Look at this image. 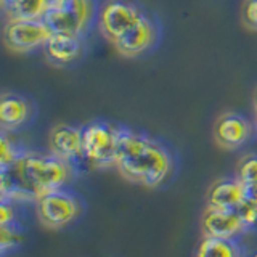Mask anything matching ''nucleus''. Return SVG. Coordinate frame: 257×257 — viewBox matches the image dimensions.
Segmentation results:
<instances>
[{
  "instance_id": "nucleus-22",
  "label": "nucleus",
  "mask_w": 257,
  "mask_h": 257,
  "mask_svg": "<svg viewBox=\"0 0 257 257\" xmlns=\"http://www.w3.org/2000/svg\"><path fill=\"white\" fill-rule=\"evenodd\" d=\"M15 222V207L12 201L2 199V206H0V225Z\"/></svg>"
},
{
  "instance_id": "nucleus-21",
  "label": "nucleus",
  "mask_w": 257,
  "mask_h": 257,
  "mask_svg": "<svg viewBox=\"0 0 257 257\" xmlns=\"http://www.w3.org/2000/svg\"><path fill=\"white\" fill-rule=\"evenodd\" d=\"M241 20L244 26L257 31V0H244L243 8H241Z\"/></svg>"
},
{
  "instance_id": "nucleus-4",
  "label": "nucleus",
  "mask_w": 257,
  "mask_h": 257,
  "mask_svg": "<svg viewBox=\"0 0 257 257\" xmlns=\"http://www.w3.org/2000/svg\"><path fill=\"white\" fill-rule=\"evenodd\" d=\"M93 16L92 0H50L45 23L53 32L82 36Z\"/></svg>"
},
{
  "instance_id": "nucleus-17",
  "label": "nucleus",
  "mask_w": 257,
  "mask_h": 257,
  "mask_svg": "<svg viewBox=\"0 0 257 257\" xmlns=\"http://www.w3.org/2000/svg\"><path fill=\"white\" fill-rule=\"evenodd\" d=\"M23 241H24V235L15 222L0 225V249H2V254L10 251V249L18 247Z\"/></svg>"
},
{
  "instance_id": "nucleus-12",
  "label": "nucleus",
  "mask_w": 257,
  "mask_h": 257,
  "mask_svg": "<svg viewBox=\"0 0 257 257\" xmlns=\"http://www.w3.org/2000/svg\"><path fill=\"white\" fill-rule=\"evenodd\" d=\"M44 53L48 60L55 64H69L80 58L84 52V40L79 34H68V32H53L47 40Z\"/></svg>"
},
{
  "instance_id": "nucleus-8",
  "label": "nucleus",
  "mask_w": 257,
  "mask_h": 257,
  "mask_svg": "<svg viewBox=\"0 0 257 257\" xmlns=\"http://www.w3.org/2000/svg\"><path fill=\"white\" fill-rule=\"evenodd\" d=\"M201 230H203L204 236L235 239L247 228L241 222L235 209L206 206L203 215H201Z\"/></svg>"
},
{
  "instance_id": "nucleus-23",
  "label": "nucleus",
  "mask_w": 257,
  "mask_h": 257,
  "mask_svg": "<svg viewBox=\"0 0 257 257\" xmlns=\"http://www.w3.org/2000/svg\"><path fill=\"white\" fill-rule=\"evenodd\" d=\"M244 199L249 201V203L257 204V183L244 185Z\"/></svg>"
},
{
  "instance_id": "nucleus-25",
  "label": "nucleus",
  "mask_w": 257,
  "mask_h": 257,
  "mask_svg": "<svg viewBox=\"0 0 257 257\" xmlns=\"http://www.w3.org/2000/svg\"><path fill=\"white\" fill-rule=\"evenodd\" d=\"M254 109L257 112V88H255V92H254Z\"/></svg>"
},
{
  "instance_id": "nucleus-20",
  "label": "nucleus",
  "mask_w": 257,
  "mask_h": 257,
  "mask_svg": "<svg viewBox=\"0 0 257 257\" xmlns=\"http://www.w3.org/2000/svg\"><path fill=\"white\" fill-rule=\"evenodd\" d=\"M235 211L238 214V217L241 219V222L244 223V227L249 230L257 225V204L254 203H249V201H243V203H239Z\"/></svg>"
},
{
  "instance_id": "nucleus-27",
  "label": "nucleus",
  "mask_w": 257,
  "mask_h": 257,
  "mask_svg": "<svg viewBox=\"0 0 257 257\" xmlns=\"http://www.w3.org/2000/svg\"><path fill=\"white\" fill-rule=\"evenodd\" d=\"M254 125H255V131H257V112H255V119H254Z\"/></svg>"
},
{
  "instance_id": "nucleus-10",
  "label": "nucleus",
  "mask_w": 257,
  "mask_h": 257,
  "mask_svg": "<svg viewBox=\"0 0 257 257\" xmlns=\"http://www.w3.org/2000/svg\"><path fill=\"white\" fill-rule=\"evenodd\" d=\"M156 37L158 31L155 23L147 16H143L132 29H128L116 42H112V45H114L119 55L127 56V58H135V56H140L145 52H148L155 45Z\"/></svg>"
},
{
  "instance_id": "nucleus-24",
  "label": "nucleus",
  "mask_w": 257,
  "mask_h": 257,
  "mask_svg": "<svg viewBox=\"0 0 257 257\" xmlns=\"http://www.w3.org/2000/svg\"><path fill=\"white\" fill-rule=\"evenodd\" d=\"M0 2H2V10H4V13H7L8 10H10V8H13L16 4H18L20 0H0Z\"/></svg>"
},
{
  "instance_id": "nucleus-15",
  "label": "nucleus",
  "mask_w": 257,
  "mask_h": 257,
  "mask_svg": "<svg viewBox=\"0 0 257 257\" xmlns=\"http://www.w3.org/2000/svg\"><path fill=\"white\" fill-rule=\"evenodd\" d=\"M195 257H244V252L235 239L204 236L199 241Z\"/></svg>"
},
{
  "instance_id": "nucleus-2",
  "label": "nucleus",
  "mask_w": 257,
  "mask_h": 257,
  "mask_svg": "<svg viewBox=\"0 0 257 257\" xmlns=\"http://www.w3.org/2000/svg\"><path fill=\"white\" fill-rule=\"evenodd\" d=\"M172 156L148 135L117 128L114 167L125 180L147 188L161 187L172 172Z\"/></svg>"
},
{
  "instance_id": "nucleus-18",
  "label": "nucleus",
  "mask_w": 257,
  "mask_h": 257,
  "mask_svg": "<svg viewBox=\"0 0 257 257\" xmlns=\"http://www.w3.org/2000/svg\"><path fill=\"white\" fill-rule=\"evenodd\" d=\"M236 179L246 185V183H257V155L251 153L239 159L236 166Z\"/></svg>"
},
{
  "instance_id": "nucleus-19",
  "label": "nucleus",
  "mask_w": 257,
  "mask_h": 257,
  "mask_svg": "<svg viewBox=\"0 0 257 257\" xmlns=\"http://www.w3.org/2000/svg\"><path fill=\"white\" fill-rule=\"evenodd\" d=\"M24 151H21L16 143L8 137L7 131L2 132V139H0V167H7L13 164Z\"/></svg>"
},
{
  "instance_id": "nucleus-9",
  "label": "nucleus",
  "mask_w": 257,
  "mask_h": 257,
  "mask_svg": "<svg viewBox=\"0 0 257 257\" xmlns=\"http://www.w3.org/2000/svg\"><path fill=\"white\" fill-rule=\"evenodd\" d=\"M252 125L251 122L236 114V112H223L217 117L214 124V139L215 143L223 150H236L251 139Z\"/></svg>"
},
{
  "instance_id": "nucleus-7",
  "label": "nucleus",
  "mask_w": 257,
  "mask_h": 257,
  "mask_svg": "<svg viewBox=\"0 0 257 257\" xmlns=\"http://www.w3.org/2000/svg\"><path fill=\"white\" fill-rule=\"evenodd\" d=\"M143 12L127 0H108L100 8L98 28L100 32L111 42L125 34L143 18Z\"/></svg>"
},
{
  "instance_id": "nucleus-1",
  "label": "nucleus",
  "mask_w": 257,
  "mask_h": 257,
  "mask_svg": "<svg viewBox=\"0 0 257 257\" xmlns=\"http://www.w3.org/2000/svg\"><path fill=\"white\" fill-rule=\"evenodd\" d=\"M72 177V164L55 155L24 151L13 164L2 167V199L37 201L48 191L63 188Z\"/></svg>"
},
{
  "instance_id": "nucleus-11",
  "label": "nucleus",
  "mask_w": 257,
  "mask_h": 257,
  "mask_svg": "<svg viewBox=\"0 0 257 257\" xmlns=\"http://www.w3.org/2000/svg\"><path fill=\"white\" fill-rule=\"evenodd\" d=\"M50 153L72 164L82 159V128L69 124H58L52 128L48 137Z\"/></svg>"
},
{
  "instance_id": "nucleus-26",
  "label": "nucleus",
  "mask_w": 257,
  "mask_h": 257,
  "mask_svg": "<svg viewBox=\"0 0 257 257\" xmlns=\"http://www.w3.org/2000/svg\"><path fill=\"white\" fill-rule=\"evenodd\" d=\"M244 257H257V249H254L252 252H249V254H246Z\"/></svg>"
},
{
  "instance_id": "nucleus-5",
  "label": "nucleus",
  "mask_w": 257,
  "mask_h": 257,
  "mask_svg": "<svg viewBox=\"0 0 257 257\" xmlns=\"http://www.w3.org/2000/svg\"><path fill=\"white\" fill-rule=\"evenodd\" d=\"M39 222L50 230H58L76 220L80 214L79 199L63 188L48 191L36 201Z\"/></svg>"
},
{
  "instance_id": "nucleus-6",
  "label": "nucleus",
  "mask_w": 257,
  "mask_h": 257,
  "mask_svg": "<svg viewBox=\"0 0 257 257\" xmlns=\"http://www.w3.org/2000/svg\"><path fill=\"white\" fill-rule=\"evenodd\" d=\"M53 34L45 20L8 18L4 28V40L13 52H31L37 47H44Z\"/></svg>"
},
{
  "instance_id": "nucleus-16",
  "label": "nucleus",
  "mask_w": 257,
  "mask_h": 257,
  "mask_svg": "<svg viewBox=\"0 0 257 257\" xmlns=\"http://www.w3.org/2000/svg\"><path fill=\"white\" fill-rule=\"evenodd\" d=\"M48 10H50V0H20L5 15L8 18L44 20Z\"/></svg>"
},
{
  "instance_id": "nucleus-3",
  "label": "nucleus",
  "mask_w": 257,
  "mask_h": 257,
  "mask_svg": "<svg viewBox=\"0 0 257 257\" xmlns=\"http://www.w3.org/2000/svg\"><path fill=\"white\" fill-rule=\"evenodd\" d=\"M117 128L95 120L82 127V159L93 167H109L116 161Z\"/></svg>"
},
{
  "instance_id": "nucleus-13",
  "label": "nucleus",
  "mask_w": 257,
  "mask_h": 257,
  "mask_svg": "<svg viewBox=\"0 0 257 257\" xmlns=\"http://www.w3.org/2000/svg\"><path fill=\"white\" fill-rule=\"evenodd\" d=\"M244 201V185L235 179H219L207 190L206 206L219 209H235Z\"/></svg>"
},
{
  "instance_id": "nucleus-14",
  "label": "nucleus",
  "mask_w": 257,
  "mask_h": 257,
  "mask_svg": "<svg viewBox=\"0 0 257 257\" xmlns=\"http://www.w3.org/2000/svg\"><path fill=\"white\" fill-rule=\"evenodd\" d=\"M31 103L21 95L5 93L0 100V122L4 131H16L29 120Z\"/></svg>"
}]
</instances>
